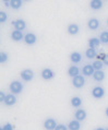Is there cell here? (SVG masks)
I'll return each instance as SVG.
<instances>
[{
  "instance_id": "obj_32",
  "label": "cell",
  "mask_w": 108,
  "mask_h": 130,
  "mask_svg": "<svg viewBox=\"0 0 108 130\" xmlns=\"http://www.w3.org/2000/svg\"><path fill=\"white\" fill-rule=\"evenodd\" d=\"M103 62H104L105 66H108V54H106V56H105V58H104Z\"/></svg>"
},
{
  "instance_id": "obj_33",
  "label": "cell",
  "mask_w": 108,
  "mask_h": 130,
  "mask_svg": "<svg viewBox=\"0 0 108 130\" xmlns=\"http://www.w3.org/2000/svg\"><path fill=\"white\" fill-rule=\"evenodd\" d=\"M105 114H106V116L108 117V107L106 108V110H105Z\"/></svg>"
},
{
  "instance_id": "obj_16",
  "label": "cell",
  "mask_w": 108,
  "mask_h": 130,
  "mask_svg": "<svg viewBox=\"0 0 108 130\" xmlns=\"http://www.w3.org/2000/svg\"><path fill=\"white\" fill-rule=\"evenodd\" d=\"M89 7H91V9H93V10H99L103 8V1L102 0H91Z\"/></svg>"
},
{
  "instance_id": "obj_1",
  "label": "cell",
  "mask_w": 108,
  "mask_h": 130,
  "mask_svg": "<svg viewBox=\"0 0 108 130\" xmlns=\"http://www.w3.org/2000/svg\"><path fill=\"white\" fill-rule=\"evenodd\" d=\"M23 88L24 86L20 81H13V82H11V84L9 86L10 92H11L12 94H20V93L23 91Z\"/></svg>"
},
{
  "instance_id": "obj_24",
  "label": "cell",
  "mask_w": 108,
  "mask_h": 130,
  "mask_svg": "<svg viewBox=\"0 0 108 130\" xmlns=\"http://www.w3.org/2000/svg\"><path fill=\"white\" fill-rule=\"evenodd\" d=\"M99 39L103 44H108V32H103L99 36Z\"/></svg>"
},
{
  "instance_id": "obj_27",
  "label": "cell",
  "mask_w": 108,
  "mask_h": 130,
  "mask_svg": "<svg viewBox=\"0 0 108 130\" xmlns=\"http://www.w3.org/2000/svg\"><path fill=\"white\" fill-rule=\"evenodd\" d=\"M7 20H8V14H7L5 11H1L0 12V22L5 23Z\"/></svg>"
},
{
  "instance_id": "obj_29",
  "label": "cell",
  "mask_w": 108,
  "mask_h": 130,
  "mask_svg": "<svg viewBox=\"0 0 108 130\" xmlns=\"http://www.w3.org/2000/svg\"><path fill=\"white\" fill-rule=\"evenodd\" d=\"M3 130H13V126L11 124H6L5 126H2Z\"/></svg>"
},
{
  "instance_id": "obj_9",
  "label": "cell",
  "mask_w": 108,
  "mask_h": 130,
  "mask_svg": "<svg viewBox=\"0 0 108 130\" xmlns=\"http://www.w3.org/2000/svg\"><path fill=\"white\" fill-rule=\"evenodd\" d=\"M11 38L13 39L14 42H20L24 38V35L22 33V31H19V30H14L12 33H11Z\"/></svg>"
},
{
  "instance_id": "obj_34",
  "label": "cell",
  "mask_w": 108,
  "mask_h": 130,
  "mask_svg": "<svg viewBox=\"0 0 108 130\" xmlns=\"http://www.w3.org/2000/svg\"><path fill=\"white\" fill-rule=\"evenodd\" d=\"M2 1H3V2H6V3H9L10 1H11V0H2Z\"/></svg>"
},
{
  "instance_id": "obj_8",
  "label": "cell",
  "mask_w": 108,
  "mask_h": 130,
  "mask_svg": "<svg viewBox=\"0 0 108 130\" xmlns=\"http://www.w3.org/2000/svg\"><path fill=\"white\" fill-rule=\"evenodd\" d=\"M53 77H55V72L51 69H49V68H46V69L42 71V78L44 80H51Z\"/></svg>"
},
{
  "instance_id": "obj_5",
  "label": "cell",
  "mask_w": 108,
  "mask_h": 130,
  "mask_svg": "<svg viewBox=\"0 0 108 130\" xmlns=\"http://www.w3.org/2000/svg\"><path fill=\"white\" fill-rule=\"evenodd\" d=\"M92 95L95 99H102V97L105 95V90H104L102 86H95L92 91Z\"/></svg>"
},
{
  "instance_id": "obj_21",
  "label": "cell",
  "mask_w": 108,
  "mask_h": 130,
  "mask_svg": "<svg viewBox=\"0 0 108 130\" xmlns=\"http://www.w3.org/2000/svg\"><path fill=\"white\" fill-rule=\"evenodd\" d=\"M9 3H10V7H11L12 9L17 10V9H20L21 7H22L23 0H11Z\"/></svg>"
},
{
  "instance_id": "obj_38",
  "label": "cell",
  "mask_w": 108,
  "mask_h": 130,
  "mask_svg": "<svg viewBox=\"0 0 108 130\" xmlns=\"http://www.w3.org/2000/svg\"><path fill=\"white\" fill-rule=\"evenodd\" d=\"M107 22H108V21H107Z\"/></svg>"
},
{
  "instance_id": "obj_36",
  "label": "cell",
  "mask_w": 108,
  "mask_h": 130,
  "mask_svg": "<svg viewBox=\"0 0 108 130\" xmlns=\"http://www.w3.org/2000/svg\"><path fill=\"white\" fill-rule=\"evenodd\" d=\"M24 1H28V0H24Z\"/></svg>"
},
{
  "instance_id": "obj_20",
  "label": "cell",
  "mask_w": 108,
  "mask_h": 130,
  "mask_svg": "<svg viewBox=\"0 0 108 130\" xmlns=\"http://www.w3.org/2000/svg\"><path fill=\"white\" fill-rule=\"evenodd\" d=\"M68 74H69L71 78H74L80 74V69H79L77 66H71L69 68V70H68Z\"/></svg>"
},
{
  "instance_id": "obj_3",
  "label": "cell",
  "mask_w": 108,
  "mask_h": 130,
  "mask_svg": "<svg viewBox=\"0 0 108 130\" xmlns=\"http://www.w3.org/2000/svg\"><path fill=\"white\" fill-rule=\"evenodd\" d=\"M21 78L23 79L24 81H31V80H33V78H34V72L32 71L31 69H25L23 70L22 72H21Z\"/></svg>"
},
{
  "instance_id": "obj_31",
  "label": "cell",
  "mask_w": 108,
  "mask_h": 130,
  "mask_svg": "<svg viewBox=\"0 0 108 130\" xmlns=\"http://www.w3.org/2000/svg\"><path fill=\"white\" fill-rule=\"evenodd\" d=\"M6 97H7V95L5 94V93H3V92H0V101H1V102H3V103H5V101H6Z\"/></svg>"
},
{
  "instance_id": "obj_23",
  "label": "cell",
  "mask_w": 108,
  "mask_h": 130,
  "mask_svg": "<svg viewBox=\"0 0 108 130\" xmlns=\"http://www.w3.org/2000/svg\"><path fill=\"white\" fill-rule=\"evenodd\" d=\"M85 55H86V57H87L88 59H93V58H95V57L97 56L96 48H88V49H86Z\"/></svg>"
},
{
  "instance_id": "obj_28",
  "label": "cell",
  "mask_w": 108,
  "mask_h": 130,
  "mask_svg": "<svg viewBox=\"0 0 108 130\" xmlns=\"http://www.w3.org/2000/svg\"><path fill=\"white\" fill-rule=\"evenodd\" d=\"M68 129H69V128H68V126L63 125V124H60V125L57 126L55 130H68Z\"/></svg>"
},
{
  "instance_id": "obj_14",
  "label": "cell",
  "mask_w": 108,
  "mask_h": 130,
  "mask_svg": "<svg viewBox=\"0 0 108 130\" xmlns=\"http://www.w3.org/2000/svg\"><path fill=\"white\" fill-rule=\"evenodd\" d=\"M15 103H16V97H15V95L12 94V93H11V94L7 95L6 101H5V104H6L7 106H12Z\"/></svg>"
},
{
  "instance_id": "obj_4",
  "label": "cell",
  "mask_w": 108,
  "mask_h": 130,
  "mask_svg": "<svg viewBox=\"0 0 108 130\" xmlns=\"http://www.w3.org/2000/svg\"><path fill=\"white\" fill-rule=\"evenodd\" d=\"M57 122L56 120L53 118H48V119H46L45 122H44V127L46 130H55L56 127H57Z\"/></svg>"
},
{
  "instance_id": "obj_12",
  "label": "cell",
  "mask_w": 108,
  "mask_h": 130,
  "mask_svg": "<svg viewBox=\"0 0 108 130\" xmlns=\"http://www.w3.org/2000/svg\"><path fill=\"white\" fill-rule=\"evenodd\" d=\"M87 26H88L89 30H93V31L97 30V28L99 27V21H98V19H96V18H93V19H91L87 22Z\"/></svg>"
},
{
  "instance_id": "obj_26",
  "label": "cell",
  "mask_w": 108,
  "mask_h": 130,
  "mask_svg": "<svg viewBox=\"0 0 108 130\" xmlns=\"http://www.w3.org/2000/svg\"><path fill=\"white\" fill-rule=\"evenodd\" d=\"M8 61V54H6V53H1L0 54V62L1 63H5Z\"/></svg>"
},
{
  "instance_id": "obj_15",
  "label": "cell",
  "mask_w": 108,
  "mask_h": 130,
  "mask_svg": "<svg viewBox=\"0 0 108 130\" xmlns=\"http://www.w3.org/2000/svg\"><path fill=\"white\" fill-rule=\"evenodd\" d=\"M93 78H94V80L97 82L103 81L104 79H105V72L103 70H95L94 74H93Z\"/></svg>"
},
{
  "instance_id": "obj_13",
  "label": "cell",
  "mask_w": 108,
  "mask_h": 130,
  "mask_svg": "<svg viewBox=\"0 0 108 130\" xmlns=\"http://www.w3.org/2000/svg\"><path fill=\"white\" fill-rule=\"evenodd\" d=\"M86 116H87V114H86V111L84 109H82V108H80V109H77V111H75V114H74L75 119H78L79 121L84 120V119L86 118Z\"/></svg>"
},
{
  "instance_id": "obj_30",
  "label": "cell",
  "mask_w": 108,
  "mask_h": 130,
  "mask_svg": "<svg viewBox=\"0 0 108 130\" xmlns=\"http://www.w3.org/2000/svg\"><path fill=\"white\" fill-rule=\"evenodd\" d=\"M105 56H106V54H104V53H100V54H97V56H96V58L100 60V61H103L104 58H105Z\"/></svg>"
},
{
  "instance_id": "obj_18",
  "label": "cell",
  "mask_w": 108,
  "mask_h": 130,
  "mask_svg": "<svg viewBox=\"0 0 108 130\" xmlns=\"http://www.w3.org/2000/svg\"><path fill=\"white\" fill-rule=\"evenodd\" d=\"M68 128H69V130H80L81 129V124L78 119H74V120H71L69 122Z\"/></svg>"
},
{
  "instance_id": "obj_10",
  "label": "cell",
  "mask_w": 108,
  "mask_h": 130,
  "mask_svg": "<svg viewBox=\"0 0 108 130\" xmlns=\"http://www.w3.org/2000/svg\"><path fill=\"white\" fill-rule=\"evenodd\" d=\"M13 25L15 27V30H19V31H23L25 27H26V23L25 21L22 19H17L15 21H13Z\"/></svg>"
},
{
  "instance_id": "obj_22",
  "label": "cell",
  "mask_w": 108,
  "mask_h": 130,
  "mask_svg": "<svg viewBox=\"0 0 108 130\" xmlns=\"http://www.w3.org/2000/svg\"><path fill=\"white\" fill-rule=\"evenodd\" d=\"M71 105L75 107V108H79L81 105H82V99L79 96H74L71 99Z\"/></svg>"
},
{
  "instance_id": "obj_7",
  "label": "cell",
  "mask_w": 108,
  "mask_h": 130,
  "mask_svg": "<svg viewBox=\"0 0 108 130\" xmlns=\"http://www.w3.org/2000/svg\"><path fill=\"white\" fill-rule=\"evenodd\" d=\"M24 42L26 43L27 45H34L36 42H37V36L33 33H27L24 36Z\"/></svg>"
},
{
  "instance_id": "obj_19",
  "label": "cell",
  "mask_w": 108,
  "mask_h": 130,
  "mask_svg": "<svg viewBox=\"0 0 108 130\" xmlns=\"http://www.w3.org/2000/svg\"><path fill=\"white\" fill-rule=\"evenodd\" d=\"M100 39L97 38V37H93V38H89L88 39V46L89 48H96L98 47V46L100 45Z\"/></svg>"
},
{
  "instance_id": "obj_25",
  "label": "cell",
  "mask_w": 108,
  "mask_h": 130,
  "mask_svg": "<svg viewBox=\"0 0 108 130\" xmlns=\"http://www.w3.org/2000/svg\"><path fill=\"white\" fill-rule=\"evenodd\" d=\"M92 64H93V67H94L95 70H102V69H103L104 62H103V61H100V60H96V61H94V62H93Z\"/></svg>"
},
{
  "instance_id": "obj_17",
  "label": "cell",
  "mask_w": 108,
  "mask_h": 130,
  "mask_svg": "<svg viewBox=\"0 0 108 130\" xmlns=\"http://www.w3.org/2000/svg\"><path fill=\"white\" fill-rule=\"evenodd\" d=\"M79 31H80V27H79V25L75 24V23H72L68 26V33L70 35H77L79 33Z\"/></svg>"
},
{
  "instance_id": "obj_35",
  "label": "cell",
  "mask_w": 108,
  "mask_h": 130,
  "mask_svg": "<svg viewBox=\"0 0 108 130\" xmlns=\"http://www.w3.org/2000/svg\"><path fill=\"white\" fill-rule=\"evenodd\" d=\"M96 130H106V129H104V128H97Z\"/></svg>"
},
{
  "instance_id": "obj_6",
  "label": "cell",
  "mask_w": 108,
  "mask_h": 130,
  "mask_svg": "<svg viewBox=\"0 0 108 130\" xmlns=\"http://www.w3.org/2000/svg\"><path fill=\"white\" fill-rule=\"evenodd\" d=\"M95 69L93 67V64H85L82 69V73H83L84 77H91V75L94 74Z\"/></svg>"
},
{
  "instance_id": "obj_2",
  "label": "cell",
  "mask_w": 108,
  "mask_h": 130,
  "mask_svg": "<svg viewBox=\"0 0 108 130\" xmlns=\"http://www.w3.org/2000/svg\"><path fill=\"white\" fill-rule=\"evenodd\" d=\"M72 84H73L74 88L77 89H81L83 88L84 84H85V79H84V75H77L72 79Z\"/></svg>"
},
{
  "instance_id": "obj_11",
  "label": "cell",
  "mask_w": 108,
  "mask_h": 130,
  "mask_svg": "<svg viewBox=\"0 0 108 130\" xmlns=\"http://www.w3.org/2000/svg\"><path fill=\"white\" fill-rule=\"evenodd\" d=\"M70 60L73 63H80L82 61V55L79 52H73L70 55Z\"/></svg>"
},
{
  "instance_id": "obj_37",
  "label": "cell",
  "mask_w": 108,
  "mask_h": 130,
  "mask_svg": "<svg viewBox=\"0 0 108 130\" xmlns=\"http://www.w3.org/2000/svg\"><path fill=\"white\" fill-rule=\"evenodd\" d=\"M106 130H108V129H106Z\"/></svg>"
}]
</instances>
